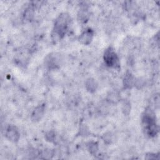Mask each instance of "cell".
I'll list each match as a JSON object with an SVG mask.
<instances>
[{"label": "cell", "mask_w": 160, "mask_h": 160, "mask_svg": "<svg viewBox=\"0 0 160 160\" xmlns=\"http://www.w3.org/2000/svg\"><path fill=\"white\" fill-rule=\"evenodd\" d=\"M45 138L47 141L52 142L54 141L56 138V133L53 131H49L47 132L45 134Z\"/></svg>", "instance_id": "cell-13"}, {"label": "cell", "mask_w": 160, "mask_h": 160, "mask_svg": "<svg viewBox=\"0 0 160 160\" xmlns=\"http://www.w3.org/2000/svg\"><path fill=\"white\" fill-rule=\"evenodd\" d=\"M69 21L70 17L66 13H62L56 18L51 34L54 41L57 42L63 38L68 30Z\"/></svg>", "instance_id": "cell-1"}, {"label": "cell", "mask_w": 160, "mask_h": 160, "mask_svg": "<svg viewBox=\"0 0 160 160\" xmlns=\"http://www.w3.org/2000/svg\"><path fill=\"white\" fill-rule=\"evenodd\" d=\"M78 16V20L80 21V22H86L88 21L89 18V14L87 11V9L84 8L80 10Z\"/></svg>", "instance_id": "cell-12"}, {"label": "cell", "mask_w": 160, "mask_h": 160, "mask_svg": "<svg viewBox=\"0 0 160 160\" xmlns=\"http://www.w3.org/2000/svg\"><path fill=\"white\" fill-rule=\"evenodd\" d=\"M135 78L131 72L128 71L123 78V85L126 89H131L135 84Z\"/></svg>", "instance_id": "cell-8"}, {"label": "cell", "mask_w": 160, "mask_h": 160, "mask_svg": "<svg viewBox=\"0 0 160 160\" xmlns=\"http://www.w3.org/2000/svg\"><path fill=\"white\" fill-rule=\"evenodd\" d=\"M45 112V104H42L34 108L31 114V119L32 122L39 121L43 117Z\"/></svg>", "instance_id": "cell-6"}, {"label": "cell", "mask_w": 160, "mask_h": 160, "mask_svg": "<svg viewBox=\"0 0 160 160\" xmlns=\"http://www.w3.org/2000/svg\"><path fill=\"white\" fill-rule=\"evenodd\" d=\"M87 149L90 154L95 156L99 151V146L97 142L91 141L87 145Z\"/></svg>", "instance_id": "cell-11"}, {"label": "cell", "mask_w": 160, "mask_h": 160, "mask_svg": "<svg viewBox=\"0 0 160 160\" xmlns=\"http://www.w3.org/2000/svg\"><path fill=\"white\" fill-rule=\"evenodd\" d=\"M94 34V33L93 30L90 28H88L80 34L78 41L82 44L88 45L92 42Z\"/></svg>", "instance_id": "cell-5"}, {"label": "cell", "mask_w": 160, "mask_h": 160, "mask_svg": "<svg viewBox=\"0 0 160 160\" xmlns=\"http://www.w3.org/2000/svg\"><path fill=\"white\" fill-rule=\"evenodd\" d=\"M158 156L159 155L158 154L149 152L146 154L145 158L147 159H159Z\"/></svg>", "instance_id": "cell-16"}, {"label": "cell", "mask_w": 160, "mask_h": 160, "mask_svg": "<svg viewBox=\"0 0 160 160\" xmlns=\"http://www.w3.org/2000/svg\"><path fill=\"white\" fill-rule=\"evenodd\" d=\"M103 59L105 64L108 67L114 68L119 67L118 56L112 47H109L105 50L103 55Z\"/></svg>", "instance_id": "cell-3"}, {"label": "cell", "mask_w": 160, "mask_h": 160, "mask_svg": "<svg viewBox=\"0 0 160 160\" xmlns=\"http://www.w3.org/2000/svg\"><path fill=\"white\" fill-rule=\"evenodd\" d=\"M98 87V84L96 79L92 78H89L85 82V88L86 90L91 92H94Z\"/></svg>", "instance_id": "cell-9"}, {"label": "cell", "mask_w": 160, "mask_h": 160, "mask_svg": "<svg viewBox=\"0 0 160 160\" xmlns=\"http://www.w3.org/2000/svg\"><path fill=\"white\" fill-rule=\"evenodd\" d=\"M34 11L33 6L32 5L29 6L25 9L24 12V14H23L24 19L26 21H30L34 17Z\"/></svg>", "instance_id": "cell-10"}, {"label": "cell", "mask_w": 160, "mask_h": 160, "mask_svg": "<svg viewBox=\"0 0 160 160\" xmlns=\"http://www.w3.org/2000/svg\"><path fill=\"white\" fill-rule=\"evenodd\" d=\"M79 133H80L81 136H84V137L88 136V134L89 133V129H88V128L87 127V126L86 124H82L80 126Z\"/></svg>", "instance_id": "cell-14"}, {"label": "cell", "mask_w": 160, "mask_h": 160, "mask_svg": "<svg viewBox=\"0 0 160 160\" xmlns=\"http://www.w3.org/2000/svg\"><path fill=\"white\" fill-rule=\"evenodd\" d=\"M122 111L124 112V114L126 115H128L129 114V112H130V109H131V106H130V103L129 102H125L124 104H123V106H122Z\"/></svg>", "instance_id": "cell-15"}, {"label": "cell", "mask_w": 160, "mask_h": 160, "mask_svg": "<svg viewBox=\"0 0 160 160\" xmlns=\"http://www.w3.org/2000/svg\"><path fill=\"white\" fill-rule=\"evenodd\" d=\"M142 124L146 134L149 137H154L159 131L156 117L151 109H146L142 117Z\"/></svg>", "instance_id": "cell-2"}, {"label": "cell", "mask_w": 160, "mask_h": 160, "mask_svg": "<svg viewBox=\"0 0 160 160\" xmlns=\"http://www.w3.org/2000/svg\"><path fill=\"white\" fill-rule=\"evenodd\" d=\"M45 64L50 69H53L57 68L60 62V58L58 55H55V54H51L45 59Z\"/></svg>", "instance_id": "cell-7"}, {"label": "cell", "mask_w": 160, "mask_h": 160, "mask_svg": "<svg viewBox=\"0 0 160 160\" xmlns=\"http://www.w3.org/2000/svg\"><path fill=\"white\" fill-rule=\"evenodd\" d=\"M5 136L10 141L16 142L19 139L20 133L15 126L9 125L5 130Z\"/></svg>", "instance_id": "cell-4"}]
</instances>
